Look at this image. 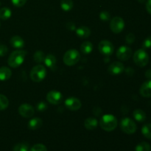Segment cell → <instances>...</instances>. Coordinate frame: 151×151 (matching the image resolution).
I'll return each mask as SVG.
<instances>
[{"instance_id":"obj_13","label":"cell","mask_w":151,"mask_h":151,"mask_svg":"<svg viewBox=\"0 0 151 151\" xmlns=\"http://www.w3.org/2000/svg\"><path fill=\"white\" fill-rule=\"evenodd\" d=\"M125 69V66L121 62L115 61L109 65L108 72L111 75H118L122 73Z\"/></svg>"},{"instance_id":"obj_37","label":"cell","mask_w":151,"mask_h":151,"mask_svg":"<svg viewBox=\"0 0 151 151\" xmlns=\"http://www.w3.org/2000/svg\"><path fill=\"white\" fill-rule=\"evenodd\" d=\"M66 28L70 29V30H75L76 29V26H75V24L73 22H68L66 24Z\"/></svg>"},{"instance_id":"obj_8","label":"cell","mask_w":151,"mask_h":151,"mask_svg":"<svg viewBox=\"0 0 151 151\" xmlns=\"http://www.w3.org/2000/svg\"><path fill=\"white\" fill-rule=\"evenodd\" d=\"M98 50L103 55L110 56L114 51V47L111 41L108 40H103L99 43Z\"/></svg>"},{"instance_id":"obj_2","label":"cell","mask_w":151,"mask_h":151,"mask_svg":"<svg viewBox=\"0 0 151 151\" xmlns=\"http://www.w3.org/2000/svg\"><path fill=\"white\" fill-rule=\"evenodd\" d=\"M100 126L106 131H112L117 126V119L114 115H103L100 120Z\"/></svg>"},{"instance_id":"obj_17","label":"cell","mask_w":151,"mask_h":151,"mask_svg":"<svg viewBox=\"0 0 151 151\" xmlns=\"http://www.w3.org/2000/svg\"><path fill=\"white\" fill-rule=\"evenodd\" d=\"M43 125L42 119H41L40 118H33L31 120H29V122H28V128L30 130H38L40 128H41Z\"/></svg>"},{"instance_id":"obj_10","label":"cell","mask_w":151,"mask_h":151,"mask_svg":"<svg viewBox=\"0 0 151 151\" xmlns=\"http://www.w3.org/2000/svg\"><path fill=\"white\" fill-rule=\"evenodd\" d=\"M63 97L60 91H50L47 94V100L52 105H58L62 103Z\"/></svg>"},{"instance_id":"obj_9","label":"cell","mask_w":151,"mask_h":151,"mask_svg":"<svg viewBox=\"0 0 151 151\" xmlns=\"http://www.w3.org/2000/svg\"><path fill=\"white\" fill-rule=\"evenodd\" d=\"M132 50L128 46H122L116 51V57L119 60L125 61L130 59L132 56Z\"/></svg>"},{"instance_id":"obj_15","label":"cell","mask_w":151,"mask_h":151,"mask_svg":"<svg viewBox=\"0 0 151 151\" xmlns=\"http://www.w3.org/2000/svg\"><path fill=\"white\" fill-rule=\"evenodd\" d=\"M10 43L12 47L16 49H21L24 47V41L23 38H21L20 36H18V35L12 37L10 38Z\"/></svg>"},{"instance_id":"obj_1","label":"cell","mask_w":151,"mask_h":151,"mask_svg":"<svg viewBox=\"0 0 151 151\" xmlns=\"http://www.w3.org/2000/svg\"><path fill=\"white\" fill-rule=\"evenodd\" d=\"M27 52L24 50H16L10 55L7 63L12 68H17L23 63Z\"/></svg>"},{"instance_id":"obj_29","label":"cell","mask_w":151,"mask_h":151,"mask_svg":"<svg viewBox=\"0 0 151 151\" xmlns=\"http://www.w3.org/2000/svg\"><path fill=\"white\" fill-rule=\"evenodd\" d=\"M9 106V100L6 96L0 94V111L7 109Z\"/></svg>"},{"instance_id":"obj_28","label":"cell","mask_w":151,"mask_h":151,"mask_svg":"<svg viewBox=\"0 0 151 151\" xmlns=\"http://www.w3.org/2000/svg\"><path fill=\"white\" fill-rule=\"evenodd\" d=\"M136 151H150L151 147L150 145L146 142H140L136 146L135 148Z\"/></svg>"},{"instance_id":"obj_35","label":"cell","mask_w":151,"mask_h":151,"mask_svg":"<svg viewBox=\"0 0 151 151\" xmlns=\"http://www.w3.org/2000/svg\"><path fill=\"white\" fill-rule=\"evenodd\" d=\"M125 41H126L127 44H131L135 41V35L133 33H129L126 35V38H125Z\"/></svg>"},{"instance_id":"obj_36","label":"cell","mask_w":151,"mask_h":151,"mask_svg":"<svg viewBox=\"0 0 151 151\" xmlns=\"http://www.w3.org/2000/svg\"><path fill=\"white\" fill-rule=\"evenodd\" d=\"M8 52V49L4 44H0V57H3V56L6 55V54Z\"/></svg>"},{"instance_id":"obj_18","label":"cell","mask_w":151,"mask_h":151,"mask_svg":"<svg viewBox=\"0 0 151 151\" xmlns=\"http://www.w3.org/2000/svg\"><path fill=\"white\" fill-rule=\"evenodd\" d=\"M98 125V121L94 117H88L84 122V126L87 130H94Z\"/></svg>"},{"instance_id":"obj_31","label":"cell","mask_w":151,"mask_h":151,"mask_svg":"<svg viewBox=\"0 0 151 151\" xmlns=\"http://www.w3.org/2000/svg\"><path fill=\"white\" fill-rule=\"evenodd\" d=\"M47 108H48L47 104L44 103V102H40V103H38L36 106L37 110H38L39 112L45 111L47 109Z\"/></svg>"},{"instance_id":"obj_34","label":"cell","mask_w":151,"mask_h":151,"mask_svg":"<svg viewBox=\"0 0 151 151\" xmlns=\"http://www.w3.org/2000/svg\"><path fill=\"white\" fill-rule=\"evenodd\" d=\"M11 1L13 5L17 7H21L26 4L27 0H11Z\"/></svg>"},{"instance_id":"obj_6","label":"cell","mask_w":151,"mask_h":151,"mask_svg":"<svg viewBox=\"0 0 151 151\" xmlns=\"http://www.w3.org/2000/svg\"><path fill=\"white\" fill-rule=\"evenodd\" d=\"M120 128L127 134H133L137 131V124L130 118H124L121 120Z\"/></svg>"},{"instance_id":"obj_22","label":"cell","mask_w":151,"mask_h":151,"mask_svg":"<svg viewBox=\"0 0 151 151\" xmlns=\"http://www.w3.org/2000/svg\"><path fill=\"white\" fill-rule=\"evenodd\" d=\"M93 50V44L89 41H84L81 46V51L83 54H90Z\"/></svg>"},{"instance_id":"obj_38","label":"cell","mask_w":151,"mask_h":151,"mask_svg":"<svg viewBox=\"0 0 151 151\" xmlns=\"http://www.w3.org/2000/svg\"><path fill=\"white\" fill-rule=\"evenodd\" d=\"M146 9L147 13L151 15V0H147L146 2Z\"/></svg>"},{"instance_id":"obj_4","label":"cell","mask_w":151,"mask_h":151,"mask_svg":"<svg viewBox=\"0 0 151 151\" xmlns=\"http://www.w3.org/2000/svg\"><path fill=\"white\" fill-rule=\"evenodd\" d=\"M81 59V55L79 52L76 50H69L63 55V63L66 66H72L78 63Z\"/></svg>"},{"instance_id":"obj_16","label":"cell","mask_w":151,"mask_h":151,"mask_svg":"<svg viewBox=\"0 0 151 151\" xmlns=\"http://www.w3.org/2000/svg\"><path fill=\"white\" fill-rule=\"evenodd\" d=\"M76 34L80 38H87L91 35V30H90L88 27L82 26L76 29Z\"/></svg>"},{"instance_id":"obj_33","label":"cell","mask_w":151,"mask_h":151,"mask_svg":"<svg viewBox=\"0 0 151 151\" xmlns=\"http://www.w3.org/2000/svg\"><path fill=\"white\" fill-rule=\"evenodd\" d=\"M143 49H151V35L145 39L142 43Z\"/></svg>"},{"instance_id":"obj_11","label":"cell","mask_w":151,"mask_h":151,"mask_svg":"<svg viewBox=\"0 0 151 151\" xmlns=\"http://www.w3.org/2000/svg\"><path fill=\"white\" fill-rule=\"evenodd\" d=\"M65 106L72 111H78L82 106V103H81V100L79 99L76 98V97H69L65 100Z\"/></svg>"},{"instance_id":"obj_20","label":"cell","mask_w":151,"mask_h":151,"mask_svg":"<svg viewBox=\"0 0 151 151\" xmlns=\"http://www.w3.org/2000/svg\"><path fill=\"white\" fill-rule=\"evenodd\" d=\"M133 116H134V119L139 122H143L146 119L145 112L142 110V109H136L133 112Z\"/></svg>"},{"instance_id":"obj_26","label":"cell","mask_w":151,"mask_h":151,"mask_svg":"<svg viewBox=\"0 0 151 151\" xmlns=\"http://www.w3.org/2000/svg\"><path fill=\"white\" fill-rule=\"evenodd\" d=\"M142 134H143L145 138L151 139V124H145L144 126L142 128Z\"/></svg>"},{"instance_id":"obj_5","label":"cell","mask_w":151,"mask_h":151,"mask_svg":"<svg viewBox=\"0 0 151 151\" xmlns=\"http://www.w3.org/2000/svg\"><path fill=\"white\" fill-rule=\"evenodd\" d=\"M134 63L139 67H144L148 63L149 55L144 49H139L137 50L133 56Z\"/></svg>"},{"instance_id":"obj_24","label":"cell","mask_w":151,"mask_h":151,"mask_svg":"<svg viewBox=\"0 0 151 151\" xmlns=\"http://www.w3.org/2000/svg\"><path fill=\"white\" fill-rule=\"evenodd\" d=\"M11 15V10L8 7H2L1 9H0V19L2 20H7V19H10Z\"/></svg>"},{"instance_id":"obj_3","label":"cell","mask_w":151,"mask_h":151,"mask_svg":"<svg viewBox=\"0 0 151 151\" xmlns=\"http://www.w3.org/2000/svg\"><path fill=\"white\" fill-rule=\"evenodd\" d=\"M29 75L31 80L33 82L40 83L45 78L47 75V70L43 65L38 64L31 69Z\"/></svg>"},{"instance_id":"obj_40","label":"cell","mask_w":151,"mask_h":151,"mask_svg":"<svg viewBox=\"0 0 151 151\" xmlns=\"http://www.w3.org/2000/svg\"><path fill=\"white\" fill-rule=\"evenodd\" d=\"M139 1L140 3H143V2H145V0H138Z\"/></svg>"},{"instance_id":"obj_14","label":"cell","mask_w":151,"mask_h":151,"mask_svg":"<svg viewBox=\"0 0 151 151\" xmlns=\"http://www.w3.org/2000/svg\"><path fill=\"white\" fill-rule=\"evenodd\" d=\"M139 93L144 97H151V80H147L142 84Z\"/></svg>"},{"instance_id":"obj_19","label":"cell","mask_w":151,"mask_h":151,"mask_svg":"<svg viewBox=\"0 0 151 151\" xmlns=\"http://www.w3.org/2000/svg\"><path fill=\"white\" fill-rule=\"evenodd\" d=\"M12 72L8 67L2 66L0 68V81H5L11 77Z\"/></svg>"},{"instance_id":"obj_32","label":"cell","mask_w":151,"mask_h":151,"mask_svg":"<svg viewBox=\"0 0 151 151\" xmlns=\"http://www.w3.org/2000/svg\"><path fill=\"white\" fill-rule=\"evenodd\" d=\"M100 19H101V20L105 21V22H106V21H109V19H110V18H111L110 13H109L108 11L103 10V11H102L101 13H100Z\"/></svg>"},{"instance_id":"obj_12","label":"cell","mask_w":151,"mask_h":151,"mask_svg":"<svg viewBox=\"0 0 151 151\" xmlns=\"http://www.w3.org/2000/svg\"><path fill=\"white\" fill-rule=\"evenodd\" d=\"M19 113L24 118L32 117L35 114L33 107L29 104L24 103L22 104L19 108Z\"/></svg>"},{"instance_id":"obj_30","label":"cell","mask_w":151,"mask_h":151,"mask_svg":"<svg viewBox=\"0 0 151 151\" xmlns=\"http://www.w3.org/2000/svg\"><path fill=\"white\" fill-rule=\"evenodd\" d=\"M29 151H47V148L44 145L36 144L32 146Z\"/></svg>"},{"instance_id":"obj_25","label":"cell","mask_w":151,"mask_h":151,"mask_svg":"<svg viewBox=\"0 0 151 151\" xmlns=\"http://www.w3.org/2000/svg\"><path fill=\"white\" fill-rule=\"evenodd\" d=\"M29 146L27 142H20L13 147V151H29Z\"/></svg>"},{"instance_id":"obj_27","label":"cell","mask_w":151,"mask_h":151,"mask_svg":"<svg viewBox=\"0 0 151 151\" xmlns=\"http://www.w3.org/2000/svg\"><path fill=\"white\" fill-rule=\"evenodd\" d=\"M44 58H45L44 53L42 51H41V50H38V51H36L34 53L33 59L35 62H36L37 63H41L44 62Z\"/></svg>"},{"instance_id":"obj_23","label":"cell","mask_w":151,"mask_h":151,"mask_svg":"<svg viewBox=\"0 0 151 151\" xmlns=\"http://www.w3.org/2000/svg\"><path fill=\"white\" fill-rule=\"evenodd\" d=\"M73 1L72 0H61L60 1V7L64 11H69L73 7Z\"/></svg>"},{"instance_id":"obj_21","label":"cell","mask_w":151,"mask_h":151,"mask_svg":"<svg viewBox=\"0 0 151 151\" xmlns=\"http://www.w3.org/2000/svg\"><path fill=\"white\" fill-rule=\"evenodd\" d=\"M44 62L47 67L53 69L56 64V58L53 55H47V56H45Z\"/></svg>"},{"instance_id":"obj_39","label":"cell","mask_w":151,"mask_h":151,"mask_svg":"<svg viewBox=\"0 0 151 151\" xmlns=\"http://www.w3.org/2000/svg\"><path fill=\"white\" fill-rule=\"evenodd\" d=\"M145 77L148 80H151V69H147L145 72Z\"/></svg>"},{"instance_id":"obj_7","label":"cell","mask_w":151,"mask_h":151,"mask_svg":"<svg viewBox=\"0 0 151 151\" xmlns=\"http://www.w3.org/2000/svg\"><path fill=\"white\" fill-rule=\"evenodd\" d=\"M125 27V22L123 19L119 16H115L111 20L110 29L114 33H120Z\"/></svg>"}]
</instances>
